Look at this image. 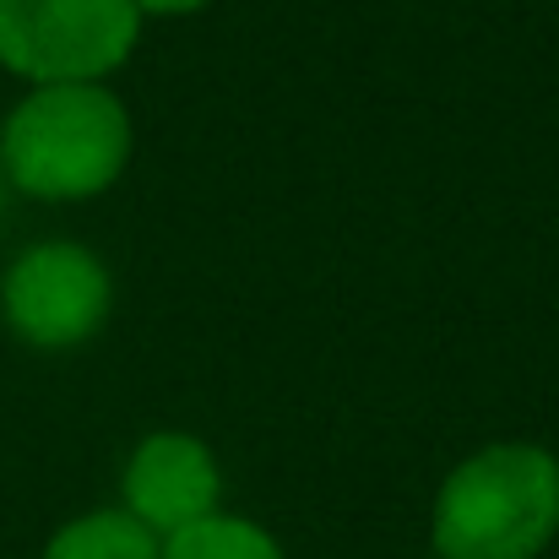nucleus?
Here are the masks:
<instances>
[{"instance_id":"obj_7","label":"nucleus","mask_w":559,"mask_h":559,"mask_svg":"<svg viewBox=\"0 0 559 559\" xmlns=\"http://www.w3.org/2000/svg\"><path fill=\"white\" fill-rule=\"evenodd\" d=\"M164 559H283V549L266 527L212 511V516L180 527L175 538H164Z\"/></svg>"},{"instance_id":"obj_8","label":"nucleus","mask_w":559,"mask_h":559,"mask_svg":"<svg viewBox=\"0 0 559 559\" xmlns=\"http://www.w3.org/2000/svg\"><path fill=\"white\" fill-rule=\"evenodd\" d=\"M206 0H136V11H158V16H190L201 11Z\"/></svg>"},{"instance_id":"obj_3","label":"nucleus","mask_w":559,"mask_h":559,"mask_svg":"<svg viewBox=\"0 0 559 559\" xmlns=\"http://www.w3.org/2000/svg\"><path fill=\"white\" fill-rule=\"evenodd\" d=\"M136 0H0V66L49 82H104L136 49Z\"/></svg>"},{"instance_id":"obj_6","label":"nucleus","mask_w":559,"mask_h":559,"mask_svg":"<svg viewBox=\"0 0 559 559\" xmlns=\"http://www.w3.org/2000/svg\"><path fill=\"white\" fill-rule=\"evenodd\" d=\"M44 559H164V538L131 511H87L49 538Z\"/></svg>"},{"instance_id":"obj_9","label":"nucleus","mask_w":559,"mask_h":559,"mask_svg":"<svg viewBox=\"0 0 559 559\" xmlns=\"http://www.w3.org/2000/svg\"><path fill=\"white\" fill-rule=\"evenodd\" d=\"M5 195H11V180H5V169H0V217H5Z\"/></svg>"},{"instance_id":"obj_4","label":"nucleus","mask_w":559,"mask_h":559,"mask_svg":"<svg viewBox=\"0 0 559 559\" xmlns=\"http://www.w3.org/2000/svg\"><path fill=\"white\" fill-rule=\"evenodd\" d=\"M109 305H115V283L104 261L71 239H44L22 250L0 277L5 326L38 354L87 343L109 321Z\"/></svg>"},{"instance_id":"obj_1","label":"nucleus","mask_w":559,"mask_h":559,"mask_svg":"<svg viewBox=\"0 0 559 559\" xmlns=\"http://www.w3.org/2000/svg\"><path fill=\"white\" fill-rule=\"evenodd\" d=\"M131 158V115L104 82L33 87L0 126V169L38 201H87L120 180Z\"/></svg>"},{"instance_id":"obj_5","label":"nucleus","mask_w":559,"mask_h":559,"mask_svg":"<svg viewBox=\"0 0 559 559\" xmlns=\"http://www.w3.org/2000/svg\"><path fill=\"white\" fill-rule=\"evenodd\" d=\"M217 495H223L217 456L186 429L147 435L126 462V511L158 538H175L180 527L212 516Z\"/></svg>"},{"instance_id":"obj_2","label":"nucleus","mask_w":559,"mask_h":559,"mask_svg":"<svg viewBox=\"0 0 559 559\" xmlns=\"http://www.w3.org/2000/svg\"><path fill=\"white\" fill-rule=\"evenodd\" d=\"M559 533V462L527 440L473 451L435 495L440 559H538Z\"/></svg>"}]
</instances>
